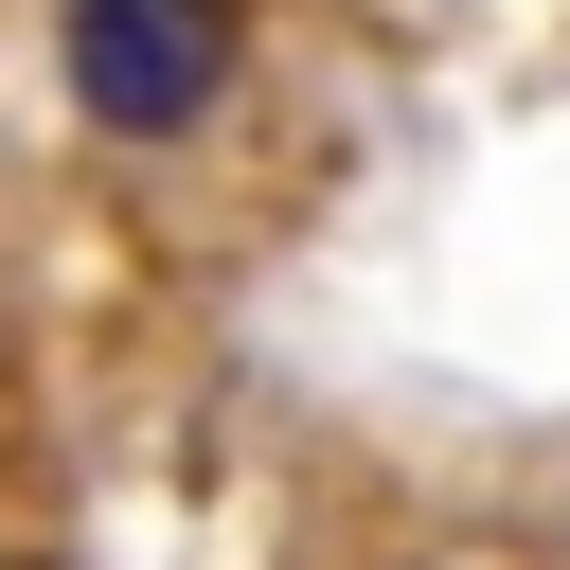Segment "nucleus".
Returning a JSON list of instances; mask_svg holds the SVG:
<instances>
[{"instance_id": "obj_2", "label": "nucleus", "mask_w": 570, "mask_h": 570, "mask_svg": "<svg viewBox=\"0 0 570 570\" xmlns=\"http://www.w3.org/2000/svg\"><path fill=\"white\" fill-rule=\"evenodd\" d=\"M0 570H53V552H0Z\"/></svg>"}, {"instance_id": "obj_1", "label": "nucleus", "mask_w": 570, "mask_h": 570, "mask_svg": "<svg viewBox=\"0 0 570 570\" xmlns=\"http://www.w3.org/2000/svg\"><path fill=\"white\" fill-rule=\"evenodd\" d=\"M232 89H249V0H53V107L107 160L214 142Z\"/></svg>"}]
</instances>
